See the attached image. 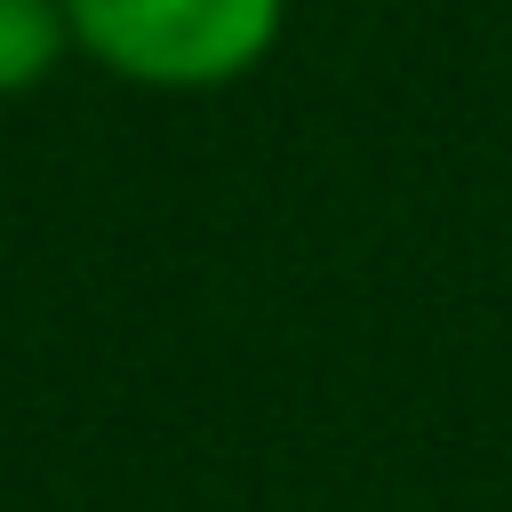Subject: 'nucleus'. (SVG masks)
Segmentation results:
<instances>
[{
    "label": "nucleus",
    "mask_w": 512,
    "mask_h": 512,
    "mask_svg": "<svg viewBox=\"0 0 512 512\" xmlns=\"http://www.w3.org/2000/svg\"><path fill=\"white\" fill-rule=\"evenodd\" d=\"M296 0H64L72 56L144 96H216L256 80Z\"/></svg>",
    "instance_id": "nucleus-1"
},
{
    "label": "nucleus",
    "mask_w": 512,
    "mask_h": 512,
    "mask_svg": "<svg viewBox=\"0 0 512 512\" xmlns=\"http://www.w3.org/2000/svg\"><path fill=\"white\" fill-rule=\"evenodd\" d=\"M64 56H72L64 0H0V104L48 88Z\"/></svg>",
    "instance_id": "nucleus-2"
}]
</instances>
